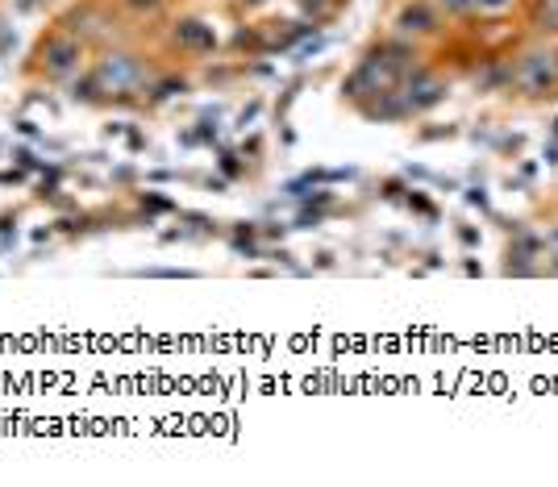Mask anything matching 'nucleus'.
I'll return each instance as SVG.
<instances>
[{"mask_svg":"<svg viewBox=\"0 0 558 487\" xmlns=\"http://www.w3.org/2000/svg\"><path fill=\"white\" fill-rule=\"evenodd\" d=\"M509 80L525 96H555L558 93V50L546 47V42L521 50L509 71Z\"/></svg>","mask_w":558,"mask_h":487,"instance_id":"nucleus-1","label":"nucleus"},{"mask_svg":"<svg viewBox=\"0 0 558 487\" xmlns=\"http://www.w3.org/2000/svg\"><path fill=\"white\" fill-rule=\"evenodd\" d=\"M93 84L100 93H113V96L138 93V88L150 84V68H146V59L130 54V50H105L93 71Z\"/></svg>","mask_w":558,"mask_h":487,"instance_id":"nucleus-2","label":"nucleus"},{"mask_svg":"<svg viewBox=\"0 0 558 487\" xmlns=\"http://www.w3.org/2000/svg\"><path fill=\"white\" fill-rule=\"evenodd\" d=\"M80 59H84V47L71 38V34H54L50 42H43L38 50V68L47 71V80H68L80 71Z\"/></svg>","mask_w":558,"mask_h":487,"instance_id":"nucleus-3","label":"nucleus"},{"mask_svg":"<svg viewBox=\"0 0 558 487\" xmlns=\"http://www.w3.org/2000/svg\"><path fill=\"white\" fill-rule=\"evenodd\" d=\"M442 29V13H438V4L434 0H413V4H404L400 13H396V34L400 38H434Z\"/></svg>","mask_w":558,"mask_h":487,"instance_id":"nucleus-4","label":"nucleus"},{"mask_svg":"<svg viewBox=\"0 0 558 487\" xmlns=\"http://www.w3.org/2000/svg\"><path fill=\"white\" fill-rule=\"evenodd\" d=\"M404 75H409V80H404V93H400V100H404V109H409V113H421V109H429V105H438V100H442L446 84L434 75V71L409 68Z\"/></svg>","mask_w":558,"mask_h":487,"instance_id":"nucleus-5","label":"nucleus"},{"mask_svg":"<svg viewBox=\"0 0 558 487\" xmlns=\"http://www.w3.org/2000/svg\"><path fill=\"white\" fill-rule=\"evenodd\" d=\"M175 47L187 50V54H209L217 47V34L205 22H180L175 25Z\"/></svg>","mask_w":558,"mask_h":487,"instance_id":"nucleus-6","label":"nucleus"},{"mask_svg":"<svg viewBox=\"0 0 558 487\" xmlns=\"http://www.w3.org/2000/svg\"><path fill=\"white\" fill-rule=\"evenodd\" d=\"M434 4H438L442 17H466V13H475V0H434Z\"/></svg>","mask_w":558,"mask_h":487,"instance_id":"nucleus-7","label":"nucleus"},{"mask_svg":"<svg viewBox=\"0 0 558 487\" xmlns=\"http://www.w3.org/2000/svg\"><path fill=\"white\" fill-rule=\"evenodd\" d=\"M517 0H475V13H484V17H500V13H509Z\"/></svg>","mask_w":558,"mask_h":487,"instance_id":"nucleus-8","label":"nucleus"},{"mask_svg":"<svg viewBox=\"0 0 558 487\" xmlns=\"http://www.w3.org/2000/svg\"><path fill=\"white\" fill-rule=\"evenodd\" d=\"M134 13H159L163 9V0H125Z\"/></svg>","mask_w":558,"mask_h":487,"instance_id":"nucleus-9","label":"nucleus"},{"mask_svg":"<svg viewBox=\"0 0 558 487\" xmlns=\"http://www.w3.org/2000/svg\"><path fill=\"white\" fill-rule=\"evenodd\" d=\"M542 242H546V251H558V226H555V230H550V233H546Z\"/></svg>","mask_w":558,"mask_h":487,"instance_id":"nucleus-10","label":"nucleus"},{"mask_svg":"<svg viewBox=\"0 0 558 487\" xmlns=\"http://www.w3.org/2000/svg\"><path fill=\"white\" fill-rule=\"evenodd\" d=\"M546 9H550V13H558V0H546Z\"/></svg>","mask_w":558,"mask_h":487,"instance_id":"nucleus-11","label":"nucleus"}]
</instances>
